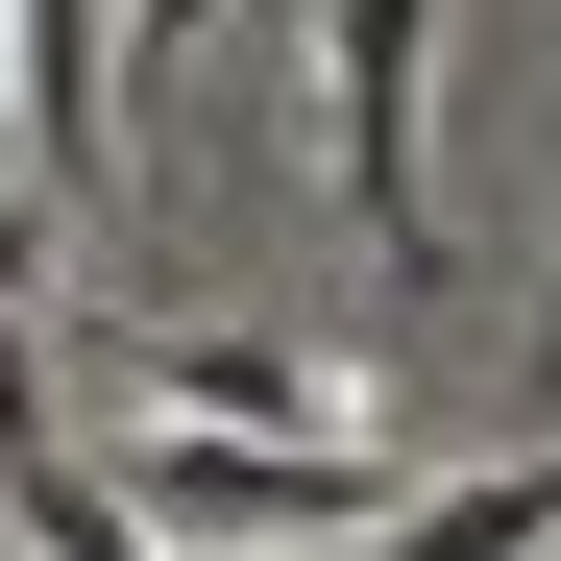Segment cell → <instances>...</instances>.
<instances>
[{
  "label": "cell",
  "mask_w": 561,
  "mask_h": 561,
  "mask_svg": "<svg viewBox=\"0 0 561 561\" xmlns=\"http://www.w3.org/2000/svg\"><path fill=\"white\" fill-rule=\"evenodd\" d=\"M415 73H439V0H318V196L342 244L391 268V294H439V171H415Z\"/></svg>",
  "instance_id": "obj_1"
},
{
  "label": "cell",
  "mask_w": 561,
  "mask_h": 561,
  "mask_svg": "<svg viewBox=\"0 0 561 561\" xmlns=\"http://www.w3.org/2000/svg\"><path fill=\"white\" fill-rule=\"evenodd\" d=\"M99 489H123L147 537H220V561H268V537H391V513H415L391 439H123Z\"/></svg>",
  "instance_id": "obj_2"
},
{
  "label": "cell",
  "mask_w": 561,
  "mask_h": 561,
  "mask_svg": "<svg viewBox=\"0 0 561 561\" xmlns=\"http://www.w3.org/2000/svg\"><path fill=\"white\" fill-rule=\"evenodd\" d=\"M99 366H123L147 415H244V439H366V391H342L318 342H220V318H123Z\"/></svg>",
  "instance_id": "obj_3"
},
{
  "label": "cell",
  "mask_w": 561,
  "mask_h": 561,
  "mask_svg": "<svg viewBox=\"0 0 561 561\" xmlns=\"http://www.w3.org/2000/svg\"><path fill=\"white\" fill-rule=\"evenodd\" d=\"M0 123H25L49 196L123 171V49H99V0H0Z\"/></svg>",
  "instance_id": "obj_4"
},
{
  "label": "cell",
  "mask_w": 561,
  "mask_h": 561,
  "mask_svg": "<svg viewBox=\"0 0 561 561\" xmlns=\"http://www.w3.org/2000/svg\"><path fill=\"white\" fill-rule=\"evenodd\" d=\"M537 537H561V463H489V489H415L366 561H537Z\"/></svg>",
  "instance_id": "obj_5"
},
{
  "label": "cell",
  "mask_w": 561,
  "mask_h": 561,
  "mask_svg": "<svg viewBox=\"0 0 561 561\" xmlns=\"http://www.w3.org/2000/svg\"><path fill=\"white\" fill-rule=\"evenodd\" d=\"M0 537H25V561H171L123 489H73V439H49V463H0Z\"/></svg>",
  "instance_id": "obj_6"
},
{
  "label": "cell",
  "mask_w": 561,
  "mask_h": 561,
  "mask_svg": "<svg viewBox=\"0 0 561 561\" xmlns=\"http://www.w3.org/2000/svg\"><path fill=\"white\" fill-rule=\"evenodd\" d=\"M196 25H220V0H123V147H147V73L196 49Z\"/></svg>",
  "instance_id": "obj_7"
},
{
  "label": "cell",
  "mask_w": 561,
  "mask_h": 561,
  "mask_svg": "<svg viewBox=\"0 0 561 561\" xmlns=\"http://www.w3.org/2000/svg\"><path fill=\"white\" fill-rule=\"evenodd\" d=\"M537 318H561V294H537Z\"/></svg>",
  "instance_id": "obj_8"
}]
</instances>
